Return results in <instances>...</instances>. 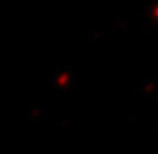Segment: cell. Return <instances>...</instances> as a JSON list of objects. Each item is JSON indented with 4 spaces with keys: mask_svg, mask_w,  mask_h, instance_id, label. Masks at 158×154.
<instances>
[{
    "mask_svg": "<svg viewBox=\"0 0 158 154\" xmlns=\"http://www.w3.org/2000/svg\"><path fill=\"white\" fill-rule=\"evenodd\" d=\"M75 70L70 67H58L55 69V72L50 78V89L56 94L64 95L70 91L71 88L76 83Z\"/></svg>",
    "mask_w": 158,
    "mask_h": 154,
    "instance_id": "obj_1",
    "label": "cell"
},
{
    "mask_svg": "<svg viewBox=\"0 0 158 154\" xmlns=\"http://www.w3.org/2000/svg\"><path fill=\"white\" fill-rule=\"evenodd\" d=\"M156 88H157V82H156L155 79L148 78L142 90L144 91V94H151V92H153L156 90Z\"/></svg>",
    "mask_w": 158,
    "mask_h": 154,
    "instance_id": "obj_2",
    "label": "cell"
},
{
    "mask_svg": "<svg viewBox=\"0 0 158 154\" xmlns=\"http://www.w3.org/2000/svg\"><path fill=\"white\" fill-rule=\"evenodd\" d=\"M148 15L150 17V19H152L153 22L158 23V2H155L151 6H149Z\"/></svg>",
    "mask_w": 158,
    "mask_h": 154,
    "instance_id": "obj_3",
    "label": "cell"
}]
</instances>
